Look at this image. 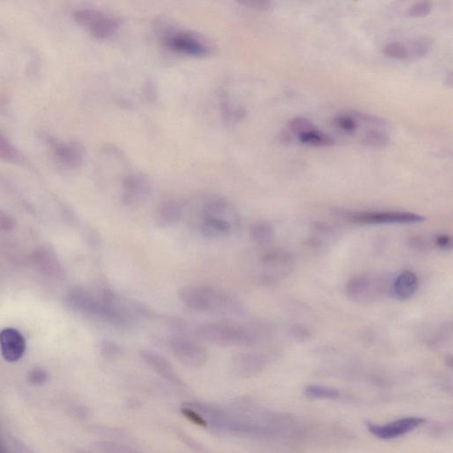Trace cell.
<instances>
[{"label": "cell", "mask_w": 453, "mask_h": 453, "mask_svg": "<svg viewBox=\"0 0 453 453\" xmlns=\"http://www.w3.org/2000/svg\"><path fill=\"white\" fill-rule=\"evenodd\" d=\"M178 297L190 309L203 313L226 314L236 305L229 294L211 286H184Z\"/></svg>", "instance_id": "1"}, {"label": "cell", "mask_w": 453, "mask_h": 453, "mask_svg": "<svg viewBox=\"0 0 453 453\" xmlns=\"http://www.w3.org/2000/svg\"><path fill=\"white\" fill-rule=\"evenodd\" d=\"M195 335L208 343L220 347L251 345L254 337L249 331L241 328L223 324H206L196 328Z\"/></svg>", "instance_id": "2"}, {"label": "cell", "mask_w": 453, "mask_h": 453, "mask_svg": "<svg viewBox=\"0 0 453 453\" xmlns=\"http://www.w3.org/2000/svg\"><path fill=\"white\" fill-rule=\"evenodd\" d=\"M343 216L352 223L362 225L417 224L426 220L421 214L403 211L344 212Z\"/></svg>", "instance_id": "3"}, {"label": "cell", "mask_w": 453, "mask_h": 453, "mask_svg": "<svg viewBox=\"0 0 453 453\" xmlns=\"http://www.w3.org/2000/svg\"><path fill=\"white\" fill-rule=\"evenodd\" d=\"M74 18L83 29L88 30L94 38L109 39L115 34L119 23L115 18L92 9H80L74 13Z\"/></svg>", "instance_id": "4"}, {"label": "cell", "mask_w": 453, "mask_h": 453, "mask_svg": "<svg viewBox=\"0 0 453 453\" xmlns=\"http://www.w3.org/2000/svg\"><path fill=\"white\" fill-rule=\"evenodd\" d=\"M163 43L174 52L193 57L207 56L211 52L207 39L190 32H167L163 35Z\"/></svg>", "instance_id": "5"}, {"label": "cell", "mask_w": 453, "mask_h": 453, "mask_svg": "<svg viewBox=\"0 0 453 453\" xmlns=\"http://www.w3.org/2000/svg\"><path fill=\"white\" fill-rule=\"evenodd\" d=\"M152 186L148 178L143 174L133 173L124 178L122 202L127 207L141 206L149 199Z\"/></svg>", "instance_id": "6"}, {"label": "cell", "mask_w": 453, "mask_h": 453, "mask_svg": "<svg viewBox=\"0 0 453 453\" xmlns=\"http://www.w3.org/2000/svg\"><path fill=\"white\" fill-rule=\"evenodd\" d=\"M174 358L186 367L199 368L207 363L208 354L206 349L188 339L176 338L169 343Z\"/></svg>", "instance_id": "7"}, {"label": "cell", "mask_w": 453, "mask_h": 453, "mask_svg": "<svg viewBox=\"0 0 453 453\" xmlns=\"http://www.w3.org/2000/svg\"><path fill=\"white\" fill-rule=\"evenodd\" d=\"M263 277L268 281L283 279L293 272L294 258L284 251H270L263 258Z\"/></svg>", "instance_id": "8"}, {"label": "cell", "mask_w": 453, "mask_h": 453, "mask_svg": "<svg viewBox=\"0 0 453 453\" xmlns=\"http://www.w3.org/2000/svg\"><path fill=\"white\" fill-rule=\"evenodd\" d=\"M425 419L421 417H407L398 419L385 425H377L367 424L369 432L372 435L382 440H390L400 438L408 433L414 431L421 424H424Z\"/></svg>", "instance_id": "9"}, {"label": "cell", "mask_w": 453, "mask_h": 453, "mask_svg": "<svg viewBox=\"0 0 453 453\" xmlns=\"http://www.w3.org/2000/svg\"><path fill=\"white\" fill-rule=\"evenodd\" d=\"M0 349L6 361H18L25 354V338L15 328H5L0 332Z\"/></svg>", "instance_id": "10"}, {"label": "cell", "mask_w": 453, "mask_h": 453, "mask_svg": "<svg viewBox=\"0 0 453 453\" xmlns=\"http://www.w3.org/2000/svg\"><path fill=\"white\" fill-rule=\"evenodd\" d=\"M140 357L143 361L153 369L155 373L160 375V377L165 379L166 381L171 382V384L178 386L183 385L182 379L180 378L179 375L176 373L172 365L169 361H167L162 356L157 354V352L149 350H142L140 351Z\"/></svg>", "instance_id": "11"}, {"label": "cell", "mask_w": 453, "mask_h": 453, "mask_svg": "<svg viewBox=\"0 0 453 453\" xmlns=\"http://www.w3.org/2000/svg\"><path fill=\"white\" fill-rule=\"evenodd\" d=\"M265 360L253 354H238L231 360L233 373L241 377H251L260 374L265 368Z\"/></svg>", "instance_id": "12"}, {"label": "cell", "mask_w": 453, "mask_h": 453, "mask_svg": "<svg viewBox=\"0 0 453 453\" xmlns=\"http://www.w3.org/2000/svg\"><path fill=\"white\" fill-rule=\"evenodd\" d=\"M51 144L55 149V155L64 166L76 169L82 165L85 152L83 144L77 142L62 144L56 140H53Z\"/></svg>", "instance_id": "13"}, {"label": "cell", "mask_w": 453, "mask_h": 453, "mask_svg": "<svg viewBox=\"0 0 453 453\" xmlns=\"http://www.w3.org/2000/svg\"><path fill=\"white\" fill-rule=\"evenodd\" d=\"M375 281L367 277H355L348 281L347 295L350 300L357 303H365L375 298L378 288Z\"/></svg>", "instance_id": "14"}, {"label": "cell", "mask_w": 453, "mask_h": 453, "mask_svg": "<svg viewBox=\"0 0 453 453\" xmlns=\"http://www.w3.org/2000/svg\"><path fill=\"white\" fill-rule=\"evenodd\" d=\"M237 225L226 218L220 216L204 217L200 224L201 234L208 238L228 236Z\"/></svg>", "instance_id": "15"}, {"label": "cell", "mask_w": 453, "mask_h": 453, "mask_svg": "<svg viewBox=\"0 0 453 453\" xmlns=\"http://www.w3.org/2000/svg\"><path fill=\"white\" fill-rule=\"evenodd\" d=\"M417 276L412 271H404L399 274L393 283L396 297L400 300H410L418 290Z\"/></svg>", "instance_id": "16"}, {"label": "cell", "mask_w": 453, "mask_h": 453, "mask_svg": "<svg viewBox=\"0 0 453 453\" xmlns=\"http://www.w3.org/2000/svg\"><path fill=\"white\" fill-rule=\"evenodd\" d=\"M183 214V209L179 203L167 201L158 210L157 223L162 227L174 226L182 219Z\"/></svg>", "instance_id": "17"}, {"label": "cell", "mask_w": 453, "mask_h": 453, "mask_svg": "<svg viewBox=\"0 0 453 453\" xmlns=\"http://www.w3.org/2000/svg\"><path fill=\"white\" fill-rule=\"evenodd\" d=\"M296 137L298 141L305 146L328 147L335 144L333 137L318 130L314 125L298 134Z\"/></svg>", "instance_id": "18"}, {"label": "cell", "mask_w": 453, "mask_h": 453, "mask_svg": "<svg viewBox=\"0 0 453 453\" xmlns=\"http://www.w3.org/2000/svg\"><path fill=\"white\" fill-rule=\"evenodd\" d=\"M274 235V227L268 221H258L251 228L250 237L251 240L255 244H260V246L270 244L273 240Z\"/></svg>", "instance_id": "19"}, {"label": "cell", "mask_w": 453, "mask_h": 453, "mask_svg": "<svg viewBox=\"0 0 453 453\" xmlns=\"http://www.w3.org/2000/svg\"><path fill=\"white\" fill-rule=\"evenodd\" d=\"M408 50V60H417L425 58L432 50V40L428 36H422L414 40L410 45L407 46Z\"/></svg>", "instance_id": "20"}, {"label": "cell", "mask_w": 453, "mask_h": 453, "mask_svg": "<svg viewBox=\"0 0 453 453\" xmlns=\"http://www.w3.org/2000/svg\"><path fill=\"white\" fill-rule=\"evenodd\" d=\"M221 105L224 122L230 125L240 122L246 115V109L244 107L234 106L230 102V100L223 99Z\"/></svg>", "instance_id": "21"}, {"label": "cell", "mask_w": 453, "mask_h": 453, "mask_svg": "<svg viewBox=\"0 0 453 453\" xmlns=\"http://www.w3.org/2000/svg\"><path fill=\"white\" fill-rule=\"evenodd\" d=\"M305 395L313 399H337L340 397V391L328 386L310 385L305 389Z\"/></svg>", "instance_id": "22"}, {"label": "cell", "mask_w": 453, "mask_h": 453, "mask_svg": "<svg viewBox=\"0 0 453 453\" xmlns=\"http://www.w3.org/2000/svg\"><path fill=\"white\" fill-rule=\"evenodd\" d=\"M361 142L365 146L374 147V148H382L390 143V137L381 130H368L362 137Z\"/></svg>", "instance_id": "23"}, {"label": "cell", "mask_w": 453, "mask_h": 453, "mask_svg": "<svg viewBox=\"0 0 453 453\" xmlns=\"http://www.w3.org/2000/svg\"><path fill=\"white\" fill-rule=\"evenodd\" d=\"M334 123L335 127L340 130L341 132L351 135L358 130L360 122H358L357 117L354 116V112H350L341 113V115L335 116Z\"/></svg>", "instance_id": "24"}, {"label": "cell", "mask_w": 453, "mask_h": 453, "mask_svg": "<svg viewBox=\"0 0 453 453\" xmlns=\"http://www.w3.org/2000/svg\"><path fill=\"white\" fill-rule=\"evenodd\" d=\"M384 53L389 58L398 60H408L407 46L400 43H391L384 46Z\"/></svg>", "instance_id": "25"}, {"label": "cell", "mask_w": 453, "mask_h": 453, "mask_svg": "<svg viewBox=\"0 0 453 453\" xmlns=\"http://www.w3.org/2000/svg\"><path fill=\"white\" fill-rule=\"evenodd\" d=\"M432 3L429 0H419L407 9V15L411 18H422L432 11Z\"/></svg>", "instance_id": "26"}, {"label": "cell", "mask_w": 453, "mask_h": 453, "mask_svg": "<svg viewBox=\"0 0 453 453\" xmlns=\"http://www.w3.org/2000/svg\"><path fill=\"white\" fill-rule=\"evenodd\" d=\"M18 159V150L0 133V160L15 162Z\"/></svg>", "instance_id": "27"}, {"label": "cell", "mask_w": 453, "mask_h": 453, "mask_svg": "<svg viewBox=\"0 0 453 453\" xmlns=\"http://www.w3.org/2000/svg\"><path fill=\"white\" fill-rule=\"evenodd\" d=\"M313 126L314 123L310 120L305 118V117H296V118L291 120L290 123H288V129L296 136Z\"/></svg>", "instance_id": "28"}, {"label": "cell", "mask_w": 453, "mask_h": 453, "mask_svg": "<svg viewBox=\"0 0 453 453\" xmlns=\"http://www.w3.org/2000/svg\"><path fill=\"white\" fill-rule=\"evenodd\" d=\"M237 2L244 8L260 12L267 11L272 6V0H237Z\"/></svg>", "instance_id": "29"}, {"label": "cell", "mask_w": 453, "mask_h": 453, "mask_svg": "<svg viewBox=\"0 0 453 453\" xmlns=\"http://www.w3.org/2000/svg\"><path fill=\"white\" fill-rule=\"evenodd\" d=\"M100 351L104 356L109 358L118 357L123 352L122 348L118 344L109 341L102 342L100 345Z\"/></svg>", "instance_id": "30"}, {"label": "cell", "mask_w": 453, "mask_h": 453, "mask_svg": "<svg viewBox=\"0 0 453 453\" xmlns=\"http://www.w3.org/2000/svg\"><path fill=\"white\" fill-rule=\"evenodd\" d=\"M182 412L183 414L186 416L187 419H189L190 421H193V424L202 426V427H207V421H204L202 415L196 410H194L193 408L189 407V405H186V407H183L182 408Z\"/></svg>", "instance_id": "31"}, {"label": "cell", "mask_w": 453, "mask_h": 453, "mask_svg": "<svg viewBox=\"0 0 453 453\" xmlns=\"http://www.w3.org/2000/svg\"><path fill=\"white\" fill-rule=\"evenodd\" d=\"M46 380L47 375L45 371L42 370V369L36 368L29 373V381L30 384L34 385H41L43 384H45Z\"/></svg>", "instance_id": "32"}, {"label": "cell", "mask_w": 453, "mask_h": 453, "mask_svg": "<svg viewBox=\"0 0 453 453\" xmlns=\"http://www.w3.org/2000/svg\"><path fill=\"white\" fill-rule=\"evenodd\" d=\"M434 243L435 246L441 250L448 251L452 247V237L445 234L438 235L435 237Z\"/></svg>", "instance_id": "33"}, {"label": "cell", "mask_w": 453, "mask_h": 453, "mask_svg": "<svg viewBox=\"0 0 453 453\" xmlns=\"http://www.w3.org/2000/svg\"><path fill=\"white\" fill-rule=\"evenodd\" d=\"M15 226V220L11 216L0 211V230L11 231Z\"/></svg>", "instance_id": "34"}, {"label": "cell", "mask_w": 453, "mask_h": 453, "mask_svg": "<svg viewBox=\"0 0 453 453\" xmlns=\"http://www.w3.org/2000/svg\"><path fill=\"white\" fill-rule=\"evenodd\" d=\"M143 99L147 103H154L157 99V93L155 87L152 83H146L143 90Z\"/></svg>", "instance_id": "35"}, {"label": "cell", "mask_w": 453, "mask_h": 453, "mask_svg": "<svg viewBox=\"0 0 453 453\" xmlns=\"http://www.w3.org/2000/svg\"><path fill=\"white\" fill-rule=\"evenodd\" d=\"M293 335L295 338L305 340V339L309 337V331L307 330V328L300 326V325H296V326L293 328Z\"/></svg>", "instance_id": "36"}, {"label": "cell", "mask_w": 453, "mask_h": 453, "mask_svg": "<svg viewBox=\"0 0 453 453\" xmlns=\"http://www.w3.org/2000/svg\"><path fill=\"white\" fill-rule=\"evenodd\" d=\"M104 151H105V153L109 154V155H112L113 157L122 158L124 156L123 151L118 148V147L112 146V144H109V146L104 147Z\"/></svg>", "instance_id": "37"}, {"label": "cell", "mask_w": 453, "mask_h": 453, "mask_svg": "<svg viewBox=\"0 0 453 453\" xmlns=\"http://www.w3.org/2000/svg\"><path fill=\"white\" fill-rule=\"evenodd\" d=\"M411 244L412 246H414L416 249H418V250L424 249V248L426 247V244L424 243V240L418 237H416V238H414V239H412Z\"/></svg>", "instance_id": "38"}]
</instances>
